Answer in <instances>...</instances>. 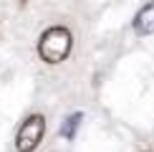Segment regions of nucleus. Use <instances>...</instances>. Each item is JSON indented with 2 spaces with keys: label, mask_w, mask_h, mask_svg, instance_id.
Wrapping results in <instances>:
<instances>
[{
  "label": "nucleus",
  "mask_w": 154,
  "mask_h": 152,
  "mask_svg": "<svg viewBox=\"0 0 154 152\" xmlns=\"http://www.w3.org/2000/svg\"><path fill=\"white\" fill-rule=\"evenodd\" d=\"M68 51H71V33H68V28H63V25L48 28L46 33L41 36V41H38V53H41V59L46 63L63 61L68 56Z\"/></svg>",
  "instance_id": "f257e3e1"
},
{
  "label": "nucleus",
  "mask_w": 154,
  "mask_h": 152,
  "mask_svg": "<svg viewBox=\"0 0 154 152\" xmlns=\"http://www.w3.org/2000/svg\"><path fill=\"white\" fill-rule=\"evenodd\" d=\"M43 132H46V119H43L41 114H33V117H28V119L20 124V129H18L15 150H18V152H33L38 144H41Z\"/></svg>",
  "instance_id": "f03ea898"
},
{
  "label": "nucleus",
  "mask_w": 154,
  "mask_h": 152,
  "mask_svg": "<svg viewBox=\"0 0 154 152\" xmlns=\"http://www.w3.org/2000/svg\"><path fill=\"white\" fill-rule=\"evenodd\" d=\"M134 30H137L139 36H152L154 33V0L137 13V18H134Z\"/></svg>",
  "instance_id": "7ed1b4c3"
},
{
  "label": "nucleus",
  "mask_w": 154,
  "mask_h": 152,
  "mask_svg": "<svg viewBox=\"0 0 154 152\" xmlns=\"http://www.w3.org/2000/svg\"><path fill=\"white\" fill-rule=\"evenodd\" d=\"M81 119H83V114H81V112L71 114V117H68L66 122H63V127H61V135L66 137V139H73L76 129H79V124H81Z\"/></svg>",
  "instance_id": "20e7f679"
}]
</instances>
